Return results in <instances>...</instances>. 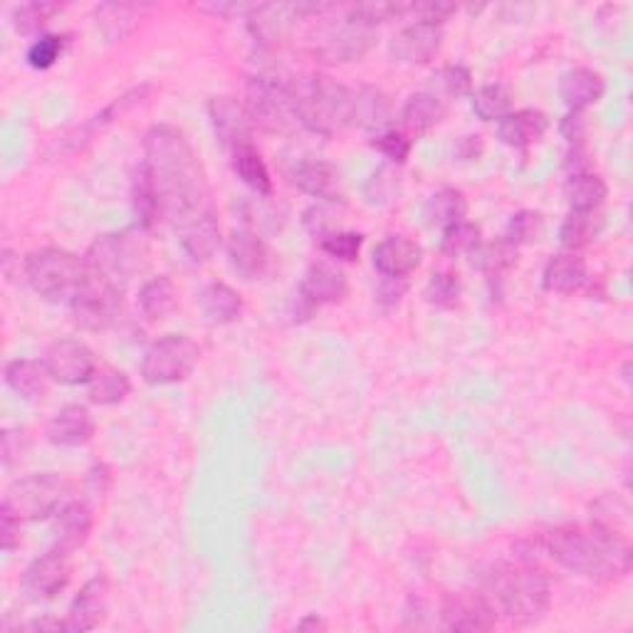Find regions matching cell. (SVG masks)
<instances>
[{
  "mask_svg": "<svg viewBox=\"0 0 633 633\" xmlns=\"http://www.w3.org/2000/svg\"><path fill=\"white\" fill-rule=\"evenodd\" d=\"M67 47V35L57 33H43L33 40V45L28 47L25 60L33 69H50L60 57H63Z\"/></svg>",
  "mask_w": 633,
  "mask_h": 633,
  "instance_id": "7dc6e473",
  "label": "cell"
},
{
  "mask_svg": "<svg viewBox=\"0 0 633 633\" xmlns=\"http://www.w3.org/2000/svg\"><path fill=\"white\" fill-rule=\"evenodd\" d=\"M147 95H149V87H147V85H141V87H135V89L125 92V95L117 97L115 101H111V105H107L105 109H101L99 115L92 117L85 127L77 129L75 135L65 137L63 144H69V149H73V151H75V149H82V147L87 144V141H92L97 135H101V131H105L107 127L115 125L117 119L125 117L129 109H135L137 105H141V101L147 99Z\"/></svg>",
  "mask_w": 633,
  "mask_h": 633,
  "instance_id": "83f0119b",
  "label": "cell"
},
{
  "mask_svg": "<svg viewBox=\"0 0 633 633\" xmlns=\"http://www.w3.org/2000/svg\"><path fill=\"white\" fill-rule=\"evenodd\" d=\"M607 79L591 67H575L559 79V97L569 111H587L604 97Z\"/></svg>",
  "mask_w": 633,
  "mask_h": 633,
  "instance_id": "4316f807",
  "label": "cell"
},
{
  "mask_svg": "<svg viewBox=\"0 0 633 633\" xmlns=\"http://www.w3.org/2000/svg\"><path fill=\"white\" fill-rule=\"evenodd\" d=\"M446 117V101L436 92H416L401 109V125L408 137H423L441 125Z\"/></svg>",
  "mask_w": 633,
  "mask_h": 633,
  "instance_id": "f546056e",
  "label": "cell"
},
{
  "mask_svg": "<svg viewBox=\"0 0 633 633\" xmlns=\"http://www.w3.org/2000/svg\"><path fill=\"white\" fill-rule=\"evenodd\" d=\"M398 193H401V167H396V163H382L364 186V199L372 206H386Z\"/></svg>",
  "mask_w": 633,
  "mask_h": 633,
  "instance_id": "ee69618b",
  "label": "cell"
},
{
  "mask_svg": "<svg viewBox=\"0 0 633 633\" xmlns=\"http://www.w3.org/2000/svg\"><path fill=\"white\" fill-rule=\"evenodd\" d=\"M23 543V519L13 509L0 505V547L3 552H13Z\"/></svg>",
  "mask_w": 633,
  "mask_h": 633,
  "instance_id": "db71d44e",
  "label": "cell"
},
{
  "mask_svg": "<svg viewBox=\"0 0 633 633\" xmlns=\"http://www.w3.org/2000/svg\"><path fill=\"white\" fill-rule=\"evenodd\" d=\"M587 262L577 253H557L543 270V288L552 294H575L589 288Z\"/></svg>",
  "mask_w": 633,
  "mask_h": 633,
  "instance_id": "484cf974",
  "label": "cell"
},
{
  "mask_svg": "<svg viewBox=\"0 0 633 633\" xmlns=\"http://www.w3.org/2000/svg\"><path fill=\"white\" fill-rule=\"evenodd\" d=\"M342 203H320L316 201L312 208L304 211L302 223L304 228H308L314 238H326L332 236V233L342 230L340 228V221H342V213H340Z\"/></svg>",
  "mask_w": 633,
  "mask_h": 633,
  "instance_id": "681fc988",
  "label": "cell"
},
{
  "mask_svg": "<svg viewBox=\"0 0 633 633\" xmlns=\"http://www.w3.org/2000/svg\"><path fill=\"white\" fill-rule=\"evenodd\" d=\"M483 151H485V144L478 135L461 137V141L455 144V157L461 161H478L480 157H483Z\"/></svg>",
  "mask_w": 633,
  "mask_h": 633,
  "instance_id": "91938a15",
  "label": "cell"
},
{
  "mask_svg": "<svg viewBox=\"0 0 633 633\" xmlns=\"http://www.w3.org/2000/svg\"><path fill=\"white\" fill-rule=\"evenodd\" d=\"M411 147H414L411 137L398 129L382 131V135H376L372 139V149L379 151L386 163H396V167H401V163H406V159L411 157Z\"/></svg>",
  "mask_w": 633,
  "mask_h": 633,
  "instance_id": "816d5d0a",
  "label": "cell"
},
{
  "mask_svg": "<svg viewBox=\"0 0 633 633\" xmlns=\"http://www.w3.org/2000/svg\"><path fill=\"white\" fill-rule=\"evenodd\" d=\"M131 208H135L139 230H151L161 218L159 193L154 189V181H151L144 163L137 169L135 181H131Z\"/></svg>",
  "mask_w": 633,
  "mask_h": 633,
  "instance_id": "74e56055",
  "label": "cell"
},
{
  "mask_svg": "<svg viewBox=\"0 0 633 633\" xmlns=\"http://www.w3.org/2000/svg\"><path fill=\"white\" fill-rule=\"evenodd\" d=\"M480 243H483V233H480L475 223L461 221L448 230H443L441 253L448 255V258H471Z\"/></svg>",
  "mask_w": 633,
  "mask_h": 633,
  "instance_id": "f6af8a7d",
  "label": "cell"
},
{
  "mask_svg": "<svg viewBox=\"0 0 633 633\" xmlns=\"http://www.w3.org/2000/svg\"><path fill=\"white\" fill-rule=\"evenodd\" d=\"M230 163L236 176L248 186L255 196L270 199L272 196V176L265 159L260 157V151L255 149V144H245L236 149L230 154Z\"/></svg>",
  "mask_w": 633,
  "mask_h": 633,
  "instance_id": "e575fe53",
  "label": "cell"
},
{
  "mask_svg": "<svg viewBox=\"0 0 633 633\" xmlns=\"http://www.w3.org/2000/svg\"><path fill=\"white\" fill-rule=\"evenodd\" d=\"M111 487V468L107 463H95L85 478V493L89 500H101Z\"/></svg>",
  "mask_w": 633,
  "mask_h": 633,
  "instance_id": "680465c9",
  "label": "cell"
},
{
  "mask_svg": "<svg viewBox=\"0 0 633 633\" xmlns=\"http://www.w3.org/2000/svg\"><path fill=\"white\" fill-rule=\"evenodd\" d=\"M421 262L423 248L406 236H386L374 248V268L384 278H408Z\"/></svg>",
  "mask_w": 633,
  "mask_h": 633,
  "instance_id": "44dd1931",
  "label": "cell"
},
{
  "mask_svg": "<svg viewBox=\"0 0 633 633\" xmlns=\"http://www.w3.org/2000/svg\"><path fill=\"white\" fill-rule=\"evenodd\" d=\"M471 105L480 121H503L515 107L513 89L503 82H490V85L478 87L471 95Z\"/></svg>",
  "mask_w": 633,
  "mask_h": 633,
  "instance_id": "ab89813d",
  "label": "cell"
},
{
  "mask_svg": "<svg viewBox=\"0 0 633 633\" xmlns=\"http://www.w3.org/2000/svg\"><path fill=\"white\" fill-rule=\"evenodd\" d=\"M465 216H468V199L465 193L455 186H443L431 193V199L426 201L423 208V218L428 226L438 228L441 233L455 226V223L465 221Z\"/></svg>",
  "mask_w": 633,
  "mask_h": 633,
  "instance_id": "1f68e13d",
  "label": "cell"
},
{
  "mask_svg": "<svg viewBox=\"0 0 633 633\" xmlns=\"http://www.w3.org/2000/svg\"><path fill=\"white\" fill-rule=\"evenodd\" d=\"M609 196L607 181L594 171L569 173L565 183V199L569 211H601Z\"/></svg>",
  "mask_w": 633,
  "mask_h": 633,
  "instance_id": "836d02e7",
  "label": "cell"
},
{
  "mask_svg": "<svg viewBox=\"0 0 633 633\" xmlns=\"http://www.w3.org/2000/svg\"><path fill=\"white\" fill-rule=\"evenodd\" d=\"M294 629H298V631H324L326 621L322 616H316V614H308V616L298 621V626H294Z\"/></svg>",
  "mask_w": 633,
  "mask_h": 633,
  "instance_id": "be15d7a7",
  "label": "cell"
},
{
  "mask_svg": "<svg viewBox=\"0 0 633 633\" xmlns=\"http://www.w3.org/2000/svg\"><path fill=\"white\" fill-rule=\"evenodd\" d=\"M65 10L57 0H30L13 10V28L20 35H43L50 20Z\"/></svg>",
  "mask_w": 633,
  "mask_h": 633,
  "instance_id": "b9f144b4",
  "label": "cell"
},
{
  "mask_svg": "<svg viewBox=\"0 0 633 633\" xmlns=\"http://www.w3.org/2000/svg\"><path fill=\"white\" fill-rule=\"evenodd\" d=\"M131 394V382L125 372L119 369H97V374L92 376V382L87 384V396L95 406H117L121 401H127V396Z\"/></svg>",
  "mask_w": 633,
  "mask_h": 633,
  "instance_id": "60d3db41",
  "label": "cell"
},
{
  "mask_svg": "<svg viewBox=\"0 0 633 633\" xmlns=\"http://www.w3.org/2000/svg\"><path fill=\"white\" fill-rule=\"evenodd\" d=\"M559 135L567 139L569 147H584L589 135V119L584 111H567L565 119L559 121Z\"/></svg>",
  "mask_w": 633,
  "mask_h": 633,
  "instance_id": "9f6ffc18",
  "label": "cell"
},
{
  "mask_svg": "<svg viewBox=\"0 0 633 633\" xmlns=\"http://www.w3.org/2000/svg\"><path fill=\"white\" fill-rule=\"evenodd\" d=\"M28 453V436L20 428H6L3 431V446H0V455H3V468L18 465Z\"/></svg>",
  "mask_w": 633,
  "mask_h": 633,
  "instance_id": "11a10c76",
  "label": "cell"
},
{
  "mask_svg": "<svg viewBox=\"0 0 633 633\" xmlns=\"http://www.w3.org/2000/svg\"><path fill=\"white\" fill-rule=\"evenodd\" d=\"M438 616H441V626L446 631L458 633H485L493 631L497 624V611L493 601L483 591L473 589L443 594Z\"/></svg>",
  "mask_w": 633,
  "mask_h": 633,
  "instance_id": "7c38bea8",
  "label": "cell"
},
{
  "mask_svg": "<svg viewBox=\"0 0 633 633\" xmlns=\"http://www.w3.org/2000/svg\"><path fill=\"white\" fill-rule=\"evenodd\" d=\"M139 310L151 322L167 320V316L176 310L179 304V288L173 285L169 275H159V278H151L139 290Z\"/></svg>",
  "mask_w": 633,
  "mask_h": 633,
  "instance_id": "d590c367",
  "label": "cell"
},
{
  "mask_svg": "<svg viewBox=\"0 0 633 633\" xmlns=\"http://www.w3.org/2000/svg\"><path fill=\"white\" fill-rule=\"evenodd\" d=\"M208 117L218 144L228 154L245 144H253V121L236 97H213L208 101Z\"/></svg>",
  "mask_w": 633,
  "mask_h": 633,
  "instance_id": "ac0fdd59",
  "label": "cell"
},
{
  "mask_svg": "<svg viewBox=\"0 0 633 633\" xmlns=\"http://www.w3.org/2000/svg\"><path fill=\"white\" fill-rule=\"evenodd\" d=\"M95 436V418L79 404H67L47 423V438L60 448H82Z\"/></svg>",
  "mask_w": 633,
  "mask_h": 633,
  "instance_id": "d4e9b609",
  "label": "cell"
},
{
  "mask_svg": "<svg viewBox=\"0 0 633 633\" xmlns=\"http://www.w3.org/2000/svg\"><path fill=\"white\" fill-rule=\"evenodd\" d=\"M490 591L503 614L517 626L543 621L552 604V579L535 559L497 565L490 575Z\"/></svg>",
  "mask_w": 633,
  "mask_h": 633,
  "instance_id": "277c9868",
  "label": "cell"
},
{
  "mask_svg": "<svg viewBox=\"0 0 633 633\" xmlns=\"http://www.w3.org/2000/svg\"><path fill=\"white\" fill-rule=\"evenodd\" d=\"M320 248L336 262H356L364 248V236L354 230H336L332 236H326L320 240Z\"/></svg>",
  "mask_w": 633,
  "mask_h": 633,
  "instance_id": "c3c4849f",
  "label": "cell"
},
{
  "mask_svg": "<svg viewBox=\"0 0 633 633\" xmlns=\"http://www.w3.org/2000/svg\"><path fill=\"white\" fill-rule=\"evenodd\" d=\"M109 609V581L107 577H95L89 579L85 587L79 589V594L69 604L65 629L73 633H87L95 631L107 619Z\"/></svg>",
  "mask_w": 633,
  "mask_h": 633,
  "instance_id": "d6986e66",
  "label": "cell"
},
{
  "mask_svg": "<svg viewBox=\"0 0 633 633\" xmlns=\"http://www.w3.org/2000/svg\"><path fill=\"white\" fill-rule=\"evenodd\" d=\"M350 294V282L346 275L332 262H312L298 290V320H310L320 308L340 304Z\"/></svg>",
  "mask_w": 633,
  "mask_h": 633,
  "instance_id": "4fadbf2b",
  "label": "cell"
},
{
  "mask_svg": "<svg viewBox=\"0 0 633 633\" xmlns=\"http://www.w3.org/2000/svg\"><path fill=\"white\" fill-rule=\"evenodd\" d=\"M463 282L453 270H433L426 282L423 298L436 310H453L461 302Z\"/></svg>",
  "mask_w": 633,
  "mask_h": 633,
  "instance_id": "7bdbcfd3",
  "label": "cell"
},
{
  "mask_svg": "<svg viewBox=\"0 0 633 633\" xmlns=\"http://www.w3.org/2000/svg\"><path fill=\"white\" fill-rule=\"evenodd\" d=\"M199 310L211 324H233L243 314V298L226 282H211L199 294Z\"/></svg>",
  "mask_w": 633,
  "mask_h": 633,
  "instance_id": "4dcf8cb0",
  "label": "cell"
},
{
  "mask_svg": "<svg viewBox=\"0 0 633 633\" xmlns=\"http://www.w3.org/2000/svg\"><path fill=\"white\" fill-rule=\"evenodd\" d=\"M290 179L302 193L316 199L320 203H342L344 183L342 173L330 161L304 159L290 171Z\"/></svg>",
  "mask_w": 633,
  "mask_h": 633,
  "instance_id": "ffe728a7",
  "label": "cell"
},
{
  "mask_svg": "<svg viewBox=\"0 0 633 633\" xmlns=\"http://www.w3.org/2000/svg\"><path fill=\"white\" fill-rule=\"evenodd\" d=\"M125 308V288L117 282L95 278L87 272V280L69 304L75 324L87 332H105L115 326Z\"/></svg>",
  "mask_w": 633,
  "mask_h": 633,
  "instance_id": "8fae6325",
  "label": "cell"
},
{
  "mask_svg": "<svg viewBox=\"0 0 633 633\" xmlns=\"http://www.w3.org/2000/svg\"><path fill=\"white\" fill-rule=\"evenodd\" d=\"M141 13H144V6L137 3H101L95 10V18L105 37L117 43V40H125L139 25Z\"/></svg>",
  "mask_w": 633,
  "mask_h": 633,
  "instance_id": "f35d334b",
  "label": "cell"
},
{
  "mask_svg": "<svg viewBox=\"0 0 633 633\" xmlns=\"http://www.w3.org/2000/svg\"><path fill=\"white\" fill-rule=\"evenodd\" d=\"M394 121V107L391 99L384 89L366 85L362 89L354 92L352 101V125L360 127L366 135H382V131H389Z\"/></svg>",
  "mask_w": 633,
  "mask_h": 633,
  "instance_id": "603a6c76",
  "label": "cell"
},
{
  "mask_svg": "<svg viewBox=\"0 0 633 633\" xmlns=\"http://www.w3.org/2000/svg\"><path fill=\"white\" fill-rule=\"evenodd\" d=\"M436 87L451 99H463L473 95V73L465 65H446L433 75Z\"/></svg>",
  "mask_w": 633,
  "mask_h": 633,
  "instance_id": "f907efd6",
  "label": "cell"
},
{
  "mask_svg": "<svg viewBox=\"0 0 633 633\" xmlns=\"http://www.w3.org/2000/svg\"><path fill=\"white\" fill-rule=\"evenodd\" d=\"M159 193L161 218L176 233L193 262H206L221 248V223L206 173L181 129L157 125L144 135V161Z\"/></svg>",
  "mask_w": 633,
  "mask_h": 633,
  "instance_id": "6da1fadb",
  "label": "cell"
},
{
  "mask_svg": "<svg viewBox=\"0 0 633 633\" xmlns=\"http://www.w3.org/2000/svg\"><path fill=\"white\" fill-rule=\"evenodd\" d=\"M92 525H95V515L85 500H69L53 517V547L69 555L77 552L89 539Z\"/></svg>",
  "mask_w": 633,
  "mask_h": 633,
  "instance_id": "7402d4cb",
  "label": "cell"
},
{
  "mask_svg": "<svg viewBox=\"0 0 633 633\" xmlns=\"http://www.w3.org/2000/svg\"><path fill=\"white\" fill-rule=\"evenodd\" d=\"M604 230L601 211H569L559 226V243L567 253H579L594 243Z\"/></svg>",
  "mask_w": 633,
  "mask_h": 633,
  "instance_id": "d6a6232c",
  "label": "cell"
},
{
  "mask_svg": "<svg viewBox=\"0 0 633 633\" xmlns=\"http://www.w3.org/2000/svg\"><path fill=\"white\" fill-rule=\"evenodd\" d=\"M69 490L73 487L63 475L33 473L13 480L0 505L13 509L23 523H37V519L55 517L69 503Z\"/></svg>",
  "mask_w": 633,
  "mask_h": 633,
  "instance_id": "9c48e42d",
  "label": "cell"
},
{
  "mask_svg": "<svg viewBox=\"0 0 633 633\" xmlns=\"http://www.w3.org/2000/svg\"><path fill=\"white\" fill-rule=\"evenodd\" d=\"M549 129V117L539 109H513L509 115L497 121V137L505 147L525 151L543 141Z\"/></svg>",
  "mask_w": 633,
  "mask_h": 633,
  "instance_id": "cb8c5ba5",
  "label": "cell"
},
{
  "mask_svg": "<svg viewBox=\"0 0 633 633\" xmlns=\"http://www.w3.org/2000/svg\"><path fill=\"white\" fill-rule=\"evenodd\" d=\"M23 272L30 288L47 302L73 304L87 280L85 258L65 248H37L25 255Z\"/></svg>",
  "mask_w": 633,
  "mask_h": 633,
  "instance_id": "8992f818",
  "label": "cell"
},
{
  "mask_svg": "<svg viewBox=\"0 0 633 633\" xmlns=\"http://www.w3.org/2000/svg\"><path fill=\"white\" fill-rule=\"evenodd\" d=\"M519 248L509 243L505 236L490 243H480L478 250L471 255L473 268H478L487 278H503L517 265Z\"/></svg>",
  "mask_w": 633,
  "mask_h": 633,
  "instance_id": "8d00e7d4",
  "label": "cell"
},
{
  "mask_svg": "<svg viewBox=\"0 0 633 633\" xmlns=\"http://www.w3.org/2000/svg\"><path fill=\"white\" fill-rule=\"evenodd\" d=\"M539 549L559 567L599 584L624 579L631 571L633 549L624 533L599 525H559L539 535Z\"/></svg>",
  "mask_w": 633,
  "mask_h": 633,
  "instance_id": "7a4b0ae2",
  "label": "cell"
},
{
  "mask_svg": "<svg viewBox=\"0 0 633 633\" xmlns=\"http://www.w3.org/2000/svg\"><path fill=\"white\" fill-rule=\"evenodd\" d=\"M203 10H208V13H213V15L230 18V15L248 13L250 6H240V3H213V6H203Z\"/></svg>",
  "mask_w": 633,
  "mask_h": 633,
  "instance_id": "94428289",
  "label": "cell"
},
{
  "mask_svg": "<svg viewBox=\"0 0 633 633\" xmlns=\"http://www.w3.org/2000/svg\"><path fill=\"white\" fill-rule=\"evenodd\" d=\"M28 631H67L65 629V621H55V619H37V621H30L28 626H23Z\"/></svg>",
  "mask_w": 633,
  "mask_h": 633,
  "instance_id": "6125c7cd",
  "label": "cell"
},
{
  "mask_svg": "<svg viewBox=\"0 0 633 633\" xmlns=\"http://www.w3.org/2000/svg\"><path fill=\"white\" fill-rule=\"evenodd\" d=\"M408 3H354L336 6L322 15L310 40L312 55L326 65H344L362 60L379 40L386 20L404 18Z\"/></svg>",
  "mask_w": 633,
  "mask_h": 633,
  "instance_id": "3957f363",
  "label": "cell"
},
{
  "mask_svg": "<svg viewBox=\"0 0 633 633\" xmlns=\"http://www.w3.org/2000/svg\"><path fill=\"white\" fill-rule=\"evenodd\" d=\"M455 10L458 8L451 3H408V15H414L418 23L431 25H443Z\"/></svg>",
  "mask_w": 633,
  "mask_h": 633,
  "instance_id": "6f0895ef",
  "label": "cell"
},
{
  "mask_svg": "<svg viewBox=\"0 0 633 633\" xmlns=\"http://www.w3.org/2000/svg\"><path fill=\"white\" fill-rule=\"evenodd\" d=\"M45 366L53 382L63 386H79L89 384L92 376L97 374L95 352L79 340H60L47 346Z\"/></svg>",
  "mask_w": 633,
  "mask_h": 633,
  "instance_id": "9a60e30c",
  "label": "cell"
},
{
  "mask_svg": "<svg viewBox=\"0 0 633 633\" xmlns=\"http://www.w3.org/2000/svg\"><path fill=\"white\" fill-rule=\"evenodd\" d=\"M543 233H545L543 213L523 208L509 216L505 238L513 245H517V248H523V245H535L539 238H543Z\"/></svg>",
  "mask_w": 633,
  "mask_h": 633,
  "instance_id": "bcb514c9",
  "label": "cell"
},
{
  "mask_svg": "<svg viewBox=\"0 0 633 633\" xmlns=\"http://www.w3.org/2000/svg\"><path fill=\"white\" fill-rule=\"evenodd\" d=\"M226 253L230 268L236 270V275H240L245 282L262 280L265 275L272 270V253L268 243L260 238V233L250 228L233 230L226 243Z\"/></svg>",
  "mask_w": 633,
  "mask_h": 633,
  "instance_id": "e0dca14e",
  "label": "cell"
},
{
  "mask_svg": "<svg viewBox=\"0 0 633 633\" xmlns=\"http://www.w3.org/2000/svg\"><path fill=\"white\" fill-rule=\"evenodd\" d=\"M443 47V25L414 23L404 25L391 37L389 55L398 65H428Z\"/></svg>",
  "mask_w": 633,
  "mask_h": 633,
  "instance_id": "2e32d148",
  "label": "cell"
},
{
  "mask_svg": "<svg viewBox=\"0 0 633 633\" xmlns=\"http://www.w3.org/2000/svg\"><path fill=\"white\" fill-rule=\"evenodd\" d=\"M300 127L330 139L352 125L354 92L330 75H308L292 82Z\"/></svg>",
  "mask_w": 633,
  "mask_h": 633,
  "instance_id": "5b68a950",
  "label": "cell"
},
{
  "mask_svg": "<svg viewBox=\"0 0 633 633\" xmlns=\"http://www.w3.org/2000/svg\"><path fill=\"white\" fill-rule=\"evenodd\" d=\"M408 290H411V280H408V278H384V275H382V280H379V285H376V290H374L376 308H379L382 312L396 310L398 304L404 302Z\"/></svg>",
  "mask_w": 633,
  "mask_h": 633,
  "instance_id": "f5cc1de1",
  "label": "cell"
},
{
  "mask_svg": "<svg viewBox=\"0 0 633 633\" xmlns=\"http://www.w3.org/2000/svg\"><path fill=\"white\" fill-rule=\"evenodd\" d=\"M3 376H6V384L10 391L23 398V401H33V404L43 401L50 391V382H53L45 362H37V360L8 362Z\"/></svg>",
  "mask_w": 633,
  "mask_h": 633,
  "instance_id": "f1b7e54d",
  "label": "cell"
},
{
  "mask_svg": "<svg viewBox=\"0 0 633 633\" xmlns=\"http://www.w3.org/2000/svg\"><path fill=\"white\" fill-rule=\"evenodd\" d=\"M73 555L63 549H47L45 555L35 557L23 571V591L33 601H50L60 597L73 577Z\"/></svg>",
  "mask_w": 633,
  "mask_h": 633,
  "instance_id": "5bb4252c",
  "label": "cell"
},
{
  "mask_svg": "<svg viewBox=\"0 0 633 633\" xmlns=\"http://www.w3.org/2000/svg\"><path fill=\"white\" fill-rule=\"evenodd\" d=\"M144 260L147 245L135 230L97 236L85 253V265L89 275L117 282L121 288H127V282L144 268Z\"/></svg>",
  "mask_w": 633,
  "mask_h": 633,
  "instance_id": "ba28073f",
  "label": "cell"
},
{
  "mask_svg": "<svg viewBox=\"0 0 633 633\" xmlns=\"http://www.w3.org/2000/svg\"><path fill=\"white\" fill-rule=\"evenodd\" d=\"M245 111L268 135H292L300 127L292 82L275 75H255L245 85Z\"/></svg>",
  "mask_w": 633,
  "mask_h": 633,
  "instance_id": "52a82bcc",
  "label": "cell"
},
{
  "mask_svg": "<svg viewBox=\"0 0 633 633\" xmlns=\"http://www.w3.org/2000/svg\"><path fill=\"white\" fill-rule=\"evenodd\" d=\"M201 360L199 344L186 334H167L144 352L141 376L151 386H169L189 379Z\"/></svg>",
  "mask_w": 633,
  "mask_h": 633,
  "instance_id": "30bf717a",
  "label": "cell"
}]
</instances>
